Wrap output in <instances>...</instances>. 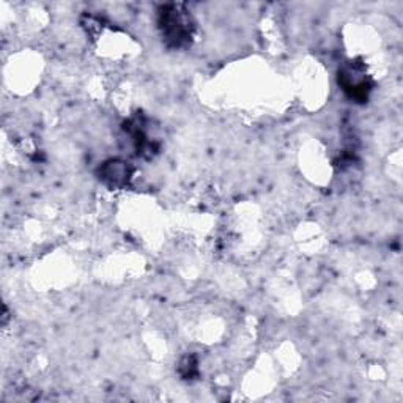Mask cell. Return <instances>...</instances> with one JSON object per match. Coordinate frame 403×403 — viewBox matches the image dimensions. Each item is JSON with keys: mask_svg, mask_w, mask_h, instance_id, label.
<instances>
[{"mask_svg": "<svg viewBox=\"0 0 403 403\" xmlns=\"http://www.w3.org/2000/svg\"><path fill=\"white\" fill-rule=\"evenodd\" d=\"M162 27H164L169 40H173L175 43H180L189 33V29L186 27L182 13H178L177 8L167 11L164 15V17H162Z\"/></svg>", "mask_w": 403, "mask_h": 403, "instance_id": "1", "label": "cell"}]
</instances>
